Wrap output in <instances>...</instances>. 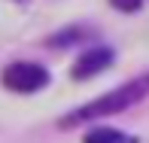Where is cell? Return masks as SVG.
Segmentation results:
<instances>
[{"label": "cell", "mask_w": 149, "mask_h": 143, "mask_svg": "<svg viewBox=\"0 0 149 143\" xmlns=\"http://www.w3.org/2000/svg\"><path fill=\"white\" fill-rule=\"evenodd\" d=\"M146 94H149V73L140 76V79H134V82H125L122 88L104 94V98H97V100H91V104H85V107H79V110H73L61 125L73 128V125H79V122H94V119H104V116H116L122 110H128L131 104L143 100Z\"/></svg>", "instance_id": "cell-1"}, {"label": "cell", "mask_w": 149, "mask_h": 143, "mask_svg": "<svg viewBox=\"0 0 149 143\" xmlns=\"http://www.w3.org/2000/svg\"><path fill=\"white\" fill-rule=\"evenodd\" d=\"M46 82H49L46 67L31 64V61H18V64H9V67L3 70V85L12 88V91H22V94L40 91Z\"/></svg>", "instance_id": "cell-2"}, {"label": "cell", "mask_w": 149, "mask_h": 143, "mask_svg": "<svg viewBox=\"0 0 149 143\" xmlns=\"http://www.w3.org/2000/svg\"><path fill=\"white\" fill-rule=\"evenodd\" d=\"M110 64H113V49L97 46V49H88V52H82V55L76 58V64H73V76H76V79L94 76V73L107 70Z\"/></svg>", "instance_id": "cell-3"}, {"label": "cell", "mask_w": 149, "mask_h": 143, "mask_svg": "<svg viewBox=\"0 0 149 143\" xmlns=\"http://www.w3.org/2000/svg\"><path fill=\"white\" fill-rule=\"evenodd\" d=\"M85 143H137V137L122 134V131H113V128H97V131L85 134Z\"/></svg>", "instance_id": "cell-4"}, {"label": "cell", "mask_w": 149, "mask_h": 143, "mask_svg": "<svg viewBox=\"0 0 149 143\" xmlns=\"http://www.w3.org/2000/svg\"><path fill=\"white\" fill-rule=\"evenodd\" d=\"M110 3L116 6V9H122V12H134L140 3H143V0H110Z\"/></svg>", "instance_id": "cell-5"}]
</instances>
